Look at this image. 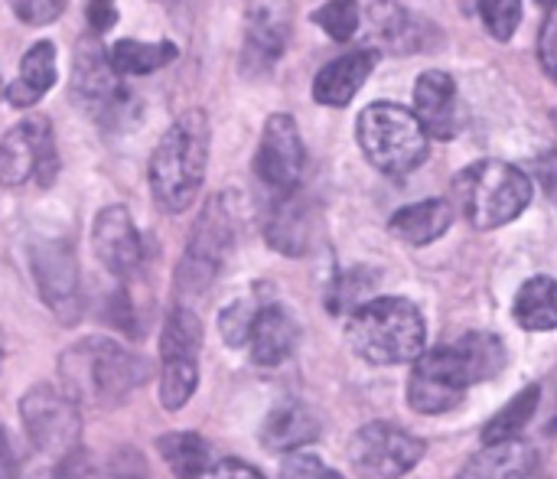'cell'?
Wrapping results in <instances>:
<instances>
[{
  "label": "cell",
  "mask_w": 557,
  "mask_h": 479,
  "mask_svg": "<svg viewBox=\"0 0 557 479\" xmlns=\"http://www.w3.org/2000/svg\"><path fill=\"white\" fill-rule=\"evenodd\" d=\"M150 363L108 336H85L59 356L62 392L85 408H121L150 379Z\"/></svg>",
  "instance_id": "1"
},
{
  "label": "cell",
  "mask_w": 557,
  "mask_h": 479,
  "mask_svg": "<svg viewBox=\"0 0 557 479\" xmlns=\"http://www.w3.org/2000/svg\"><path fill=\"white\" fill-rule=\"evenodd\" d=\"M209 167V118L202 108L183 111L150 157V193L170 216L186 212L202 189Z\"/></svg>",
  "instance_id": "2"
},
{
  "label": "cell",
  "mask_w": 557,
  "mask_h": 479,
  "mask_svg": "<svg viewBox=\"0 0 557 479\" xmlns=\"http://www.w3.org/2000/svg\"><path fill=\"white\" fill-rule=\"evenodd\" d=\"M346 340L372 366H401L424 349L428 323L408 297H372L349 310Z\"/></svg>",
  "instance_id": "3"
},
{
  "label": "cell",
  "mask_w": 557,
  "mask_h": 479,
  "mask_svg": "<svg viewBox=\"0 0 557 479\" xmlns=\"http://www.w3.org/2000/svg\"><path fill=\"white\" fill-rule=\"evenodd\" d=\"M454 196L473 229L490 232L516 222L535 196V183L516 163L480 160L454 180Z\"/></svg>",
  "instance_id": "4"
},
{
  "label": "cell",
  "mask_w": 557,
  "mask_h": 479,
  "mask_svg": "<svg viewBox=\"0 0 557 479\" xmlns=\"http://www.w3.org/2000/svg\"><path fill=\"white\" fill-rule=\"evenodd\" d=\"M366 160L385 176H408L431 157V137L408 111L395 101H375L359 114L356 124Z\"/></svg>",
  "instance_id": "5"
},
{
  "label": "cell",
  "mask_w": 557,
  "mask_h": 479,
  "mask_svg": "<svg viewBox=\"0 0 557 479\" xmlns=\"http://www.w3.org/2000/svg\"><path fill=\"white\" fill-rule=\"evenodd\" d=\"M232 242H235V222H232L228 196H212L202 206V212H199V219L186 238V251L180 258V268H176L180 304L202 297L212 287V281L219 278V271L228 261Z\"/></svg>",
  "instance_id": "6"
},
{
  "label": "cell",
  "mask_w": 557,
  "mask_h": 479,
  "mask_svg": "<svg viewBox=\"0 0 557 479\" xmlns=\"http://www.w3.org/2000/svg\"><path fill=\"white\" fill-rule=\"evenodd\" d=\"M20 421L33 451L59 464V470L82 454V415L65 392L46 382L33 385L20 398Z\"/></svg>",
  "instance_id": "7"
},
{
  "label": "cell",
  "mask_w": 557,
  "mask_h": 479,
  "mask_svg": "<svg viewBox=\"0 0 557 479\" xmlns=\"http://www.w3.org/2000/svg\"><path fill=\"white\" fill-rule=\"evenodd\" d=\"M411 363L414 369L408 379V405L418 415H444L463 402L470 385H476L457 343L421 349Z\"/></svg>",
  "instance_id": "8"
},
{
  "label": "cell",
  "mask_w": 557,
  "mask_h": 479,
  "mask_svg": "<svg viewBox=\"0 0 557 479\" xmlns=\"http://www.w3.org/2000/svg\"><path fill=\"white\" fill-rule=\"evenodd\" d=\"M59 173V153L46 118H26L0 137V186L16 189L29 180L49 186Z\"/></svg>",
  "instance_id": "9"
},
{
  "label": "cell",
  "mask_w": 557,
  "mask_h": 479,
  "mask_svg": "<svg viewBox=\"0 0 557 479\" xmlns=\"http://www.w3.org/2000/svg\"><path fill=\"white\" fill-rule=\"evenodd\" d=\"M424 454H428V444L392 421H372L359 428L356 438L349 441L352 470L362 477H405L421 464Z\"/></svg>",
  "instance_id": "10"
},
{
  "label": "cell",
  "mask_w": 557,
  "mask_h": 479,
  "mask_svg": "<svg viewBox=\"0 0 557 479\" xmlns=\"http://www.w3.org/2000/svg\"><path fill=\"white\" fill-rule=\"evenodd\" d=\"M69 91H72V101L85 114H91L98 124L114 121L121 114L124 101H127V91L121 88V78L111 69V62H108V56H104V49H101V42L95 36H85L75 46Z\"/></svg>",
  "instance_id": "11"
},
{
  "label": "cell",
  "mask_w": 557,
  "mask_h": 479,
  "mask_svg": "<svg viewBox=\"0 0 557 479\" xmlns=\"http://www.w3.org/2000/svg\"><path fill=\"white\" fill-rule=\"evenodd\" d=\"M29 268L42 304L62 323H75L82 317V278L72 245L62 238H39L29 251Z\"/></svg>",
  "instance_id": "12"
},
{
  "label": "cell",
  "mask_w": 557,
  "mask_h": 479,
  "mask_svg": "<svg viewBox=\"0 0 557 479\" xmlns=\"http://www.w3.org/2000/svg\"><path fill=\"white\" fill-rule=\"evenodd\" d=\"M304 163H307V150H304L297 121L284 111L271 114L261 131V144H258V157H255L258 180L264 186H271L274 193H287V189L300 186Z\"/></svg>",
  "instance_id": "13"
},
{
  "label": "cell",
  "mask_w": 557,
  "mask_h": 479,
  "mask_svg": "<svg viewBox=\"0 0 557 479\" xmlns=\"http://www.w3.org/2000/svg\"><path fill=\"white\" fill-rule=\"evenodd\" d=\"M294 29L290 0H248L245 3V65L261 72L271 69L287 49Z\"/></svg>",
  "instance_id": "14"
},
{
  "label": "cell",
  "mask_w": 557,
  "mask_h": 479,
  "mask_svg": "<svg viewBox=\"0 0 557 479\" xmlns=\"http://www.w3.org/2000/svg\"><path fill=\"white\" fill-rule=\"evenodd\" d=\"M91 248L114 278H134L144 265V242L124 206H104L95 216Z\"/></svg>",
  "instance_id": "15"
},
{
  "label": "cell",
  "mask_w": 557,
  "mask_h": 479,
  "mask_svg": "<svg viewBox=\"0 0 557 479\" xmlns=\"http://www.w3.org/2000/svg\"><path fill=\"white\" fill-rule=\"evenodd\" d=\"M313 225H317V209L313 199L300 193V186L277 193L271 212H268V225H264V238L274 251L297 258L307 255L310 238H313Z\"/></svg>",
  "instance_id": "16"
},
{
  "label": "cell",
  "mask_w": 557,
  "mask_h": 479,
  "mask_svg": "<svg viewBox=\"0 0 557 479\" xmlns=\"http://www.w3.org/2000/svg\"><path fill=\"white\" fill-rule=\"evenodd\" d=\"M414 118L428 137L450 140L457 134V82L441 69H428L414 82Z\"/></svg>",
  "instance_id": "17"
},
{
  "label": "cell",
  "mask_w": 557,
  "mask_h": 479,
  "mask_svg": "<svg viewBox=\"0 0 557 479\" xmlns=\"http://www.w3.org/2000/svg\"><path fill=\"white\" fill-rule=\"evenodd\" d=\"M297 336H300L297 320L281 304H264V307H255L245 343L251 349L255 366L274 369L290 359V353L297 349Z\"/></svg>",
  "instance_id": "18"
},
{
  "label": "cell",
  "mask_w": 557,
  "mask_h": 479,
  "mask_svg": "<svg viewBox=\"0 0 557 479\" xmlns=\"http://www.w3.org/2000/svg\"><path fill=\"white\" fill-rule=\"evenodd\" d=\"M375 62H379L375 49H356V52H346V56L333 59L330 65H323L313 78L317 105H326V108L349 105L359 95V88L369 82Z\"/></svg>",
  "instance_id": "19"
},
{
  "label": "cell",
  "mask_w": 557,
  "mask_h": 479,
  "mask_svg": "<svg viewBox=\"0 0 557 479\" xmlns=\"http://www.w3.org/2000/svg\"><path fill=\"white\" fill-rule=\"evenodd\" d=\"M320 431H323L320 418L304 402H281L277 408L268 412V418L261 425V444L268 451L290 454V451L313 444L320 438Z\"/></svg>",
  "instance_id": "20"
},
{
  "label": "cell",
  "mask_w": 557,
  "mask_h": 479,
  "mask_svg": "<svg viewBox=\"0 0 557 479\" xmlns=\"http://www.w3.org/2000/svg\"><path fill=\"white\" fill-rule=\"evenodd\" d=\"M55 78H59V72H55V46L49 39H39L23 52L16 82H10L0 95L13 108H29L55 85Z\"/></svg>",
  "instance_id": "21"
},
{
  "label": "cell",
  "mask_w": 557,
  "mask_h": 479,
  "mask_svg": "<svg viewBox=\"0 0 557 479\" xmlns=\"http://www.w3.org/2000/svg\"><path fill=\"white\" fill-rule=\"evenodd\" d=\"M539 470V451L529 447L522 438H509V441H496L486 444L483 454H476L467 467L463 479L483 477V479H519L532 477Z\"/></svg>",
  "instance_id": "22"
},
{
  "label": "cell",
  "mask_w": 557,
  "mask_h": 479,
  "mask_svg": "<svg viewBox=\"0 0 557 479\" xmlns=\"http://www.w3.org/2000/svg\"><path fill=\"white\" fill-rule=\"evenodd\" d=\"M454 225V206L447 199H421L414 206H405L392 216L388 229L405 245H431Z\"/></svg>",
  "instance_id": "23"
},
{
  "label": "cell",
  "mask_w": 557,
  "mask_h": 479,
  "mask_svg": "<svg viewBox=\"0 0 557 479\" xmlns=\"http://www.w3.org/2000/svg\"><path fill=\"white\" fill-rule=\"evenodd\" d=\"M512 317L529 333H552L557 327V287L555 278L539 274L525 281L516 294Z\"/></svg>",
  "instance_id": "24"
},
{
  "label": "cell",
  "mask_w": 557,
  "mask_h": 479,
  "mask_svg": "<svg viewBox=\"0 0 557 479\" xmlns=\"http://www.w3.org/2000/svg\"><path fill=\"white\" fill-rule=\"evenodd\" d=\"M111 69L117 75H150L163 65H170L180 49L176 42L170 39H160V42H137V39H117L111 49H104Z\"/></svg>",
  "instance_id": "25"
},
{
  "label": "cell",
  "mask_w": 557,
  "mask_h": 479,
  "mask_svg": "<svg viewBox=\"0 0 557 479\" xmlns=\"http://www.w3.org/2000/svg\"><path fill=\"white\" fill-rule=\"evenodd\" d=\"M157 451L163 454V460L170 464V470L176 477H206V470L212 467L209 444L199 434H189V431L163 434L157 441Z\"/></svg>",
  "instance_id": "26"
},
{
  "label": "cell",
  "mask_w": 557,
  "mask_h": 479,
  "mask_svg": "<svg viewBox=\"0 0 557 479\" xmlns=\"http://www.w3.org/2000/svg\"><path fill=\"white\" fill-rule=\"evenodd\" d=\"M457 349L463 353L473 382H490V379H496V376L506 369V363H509L506 343H503L499 336H493V333H483V330L467 333V336L457 343Z\"/></svg>",
  "instance_id": "27"
},
{
  "label": "cell",
  "mask_w": 557,
  "mask_h": 479,
  "mask_svg": "<svg viewBox=\"0 0 557 479\" xmlns=\"http://www.w3.org/2000/svg\"><path fill=\"white\" fill-rule=\"evenodd\" d=\"M369 29L379 42H385L388 49L401 52V49H411L408 42L418 39V29H414V16L395 3V0H379L372 3L369 10Z\"/></svg>",
  "instance_id": "28"
},
{
  "label": "cell",
  "mask_w": 557,
  "mask_h": 479,
  "mask_svg": "<svg viewBox=\"0 0 557 479\" xmlns=\"http://www.w3.org/2000/svg\"><path fill=\"white\" fill-rule=\"evenodd\" d=\"M196 389H199V363H196V356H163L160 405L166 412H180L196 395Z\"/></svg>",
  "instance_id": "29"
},
{
  "label": "cell",
  "mask_w": 557,
  "mask_h": 479,
  "mask_svg": "<svg viewBox=\"0 0 557 479\" xmlns=\"http://www.w3.org/2000/svg\"><path fill=\"white\" fill-rule=\"evenodd\" d=\"M539 398H542V389L539 385H529L522 389L486 428H483V444H496V441H509V438H522V431L529 428V421L535 418V408H539Z\"/></svg>",
  "instance_id": "30"
},
{
  "label": "cell",
  "mask_w": 557,
  "mask_h": 479,
  "mask_svg": "<svg viewBox=\"0 0 557 479\" xmlns=\"http://www.w3.org/2000/svg\"><path fill=\"white\" fill-rule=\"evenodd\" d=\"M199 349H202V323L186 304H176L163 323L160 356H196L199 359Z\"/></svg>",
  "instance_id": "31"
},
{
  "label": "cell",
  "mask_w": 557,
  "mask_h": 479,
  "mask_svg": "<svg viewBox=\"0 0 557 479\" xmlns=\"http://www.w3.org/2000/svg\"><path fill=\"white\" fill-rule=\"evenodd\" d=\"M359 0H326L317 13H313V23L336 42H349L359 29Z\"/></svg>",
  "instance_id": "32"
},
{
  "label": "cell",
  "mask_w": 557,
  "mask_h": 479,
  "mask_svg": "<svg viewBox=\"0 0 557 479\" xmlns=\"http://www.w3.org/2000/svg\"><path fill=\"white\" fill-rule=\"evenodd\" d=\"M480 16L493 39L509 42L522 23V0H480Z\"/></svg>",
  "instance_id": "33"
},
{
  "label": "cell",
  "mask_w": 557,
  "mask_h": 479,
  "mask_svg": "<svg viewBox=\"0 0 557 479\" xmlns=\"http://www.w3.org/2000/svg\"><path fill=\"white\" fill-rule=\"evenodd\" d=\"M251 317H255V304H248V300H235L219 314V330L228 346H245Z\"/></svg>",
  "instance_id": "34"
},
{
  "label": "cell",
  "mask_w": 557,
  "mask_h": 479,
  "mask_svg": "<svg viewBox=\"0 0 557 479\" xmlns=\"http://www.w3.org/2000/svg\"><path fill=\"white\" fill-rule=\"evenodd\" d=\"M7 3L26 26H46L65 10V0H7Z\"/></svg>",
  "instance_id": "35"
},
{
  "label": "cell",
  "mask_w": 557,
  "mask_h": 479,
  "mask_svg": "<svg viewBox=\"0 0 557 479\" xmlns=\"http://www.w3.org/2000/svg\"><path fill=\"white\" fill-rule=\"evenodd\" d=\"M281 477L287 479H336L339 477V470H333V467H326L320 457H313V454H297V451H290V457L284 460V467H281Z\"/></svg>",
  "instance_id": "36"
},
{
  "label": "cell",
  "mask_w": 557,
  "mask_h": 479,
  "mask_svg": "<svg viewBox=\"0 0 557 479\" xmlns=\"http://www.w3.org/2000/svg\"><path fill=\"white\" fill-rule=\"evenodd\" d=\"M85 20L95 36L108 33L117 23V0H85Z\"/></svg>",
  "instance_id": "37"
},
{
  "label": "cell",
  "mask_w": 557,
  "mask_h": 479,
  "mask_svg": "<svg viewBox=\"0 0 557 479\" xmlns=\"http://www.w3.org/2000/svg\"><path fill=\"white\" fill-rule=\"evenodd\" d=\"M539 59H542V69L545 75L555 78L557 72V20L555 13L548 10L545 23H542V36H539Z\"/></svg>",
  "instance_id": "38"
},
{
  "label": "cell",
  "mask_w": 557,
  "mask_h": 479,
  "mask_svg": "<svg viewBox=\"0 0 557 479\" xmlns=\"http://www.w3.org/2000/svg\"><path fill=\"white\" fill-rule=\"evenodd\" d=\"M206 477H219V479H225V477H235V479H261L264 474L258 470V467H248L245 460H235V457H228V460H212V467L206 470Z\"/></svg>",
  "instance_id": "39"
},
{
  "label": "cell",
  "mask_w": 557,
  "mask_h": 479,
  "mask_svg": "<svg viewBox=\"0 0 557 479\" xmlns=\"http://www.w3.org/2000/svg\"><path fill=\"white\" fill-rule=\"evenodd\" d=\"M10 474H13V447L7 444L3 428H0V477H10Z\"/></svg>",
  "instance_id": "40"
},
{
  "label": "cell",
  "mask_w": 557,
  "mask_h": 479,
  "mask_svg": "<svg viewBox=\"0 0 557 479\" xmlns=\"http://www.w3.org/2000/svg\"><path fill=\"white\" fill-rule=\"evenodd\" d=\"M539 3H542V7H552V3H555V0H539Z\"/></svg>",
  "instance_id": "41"
},
{
  "label": "cell",
  "mask_w": 557,
  "mask_h": 479,
  "mask_svg": "<svg viewBox=\"0 0 557 479\" xmlns=\"http://www.w3.org/2000/svg\"><path fill=\"white\" fill-rule=\"evenodd\" d=\"M0 91H3V88H0Z\"/></svg>",
  "instance_id": "42"
}]
</instances>
